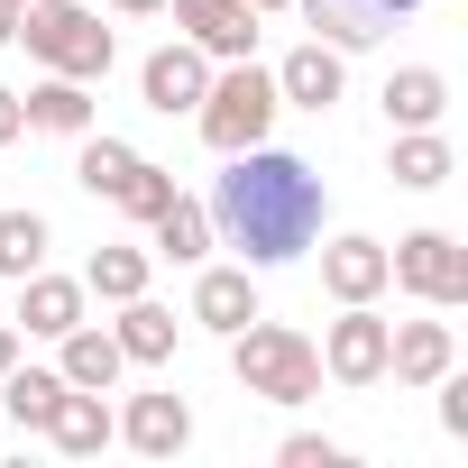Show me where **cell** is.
<instances>
[{"label": "cell", "instance_id": "obj_20", "mask_svg": "<svg viewBox=\"0 0 468 468\" xmlns=\"http://www.w3.org/2000/svg\"><path fill=\"white\" fill-rule=\"evenodd\" d=\"M120 358H138V367H156V358H175V313L165 303H147V294H129L120 303Z\"/></svg>", "mask_w": 468, "mask_h": 468}, {"label": "cell", "instance_id": "obj_22", "mask_svg": "<svg viewBox=\"0 0 468 468\" xmlns=\"http://www.w3.org/2000/svg\"><path fill=\"white\" fill-rule=\"evenodd\" d=\"M386 175H395L404 193H431V184H450V138H441V129H404Z\"/></svg>", "mask_w": 468, "mask_h": 468}, {"label": "cell", "instance_id": "obj_4", "mask_svg": "<svg viewBox=\"0 0 468 468\" xmlns=\"http://www.w3.org/2000/svg\"><path fill=\"white\" fill-rule=\"evenodd\" d=\"M276 111H285V92H276V74L267 65H229V74H211V92L193 101V120H202V147H220V156H239V147H258L267 129H276Z\"/></svg>", "mask_w": 468, "mask_h": 468}, {"label": "cell", "instance_id": "obj_7", "mask_svg": "<svg viewBox=\"0 0 468 468\" xmlns=\"http://www.w3.org/2000/svg\"><path fill=\"white\" fill-rule=\"evenodd\" d=\"M413 10H422V0H303L313 37L340 47V56H349V47H377V37H386L395 19H413Z\"/></svg>", "mask_w": 468, "mask_h": 468}, {"label": "cell", "instance_id": "obj_25", "mask_svg": "<svg viewBox=\"0 0 468 468\" xmlns=\"http://www.w3.org/2000/svg\"><path fill=\"white\" fill-rule=\"evenodd\" d=\"M83 294H101V303H129V294H147V249H92V267H83Z\"/></svg>", "mask_w": 468, "mask_h": 468}, {"label": "cell", "instance_id": "obj_32", "mask_svg": "<svg viewBox=\"0 0 468 468\" xmlns=\"http://www.w3.org/2000/svg\"><path fill=\"white\" fill-rule=\"evenodd\" d=\"M111 10H129V19H147V10H165V0H111Z\"/></svg>", "mask_w": 468, "mask_h": 468}, {"label": "cell", "instance_id": "obj_33", "mask_svg": "<svg viewBox=\"0 0 468 468\" xmlns=\"http://www.w3.org/2000/svg\"><path fill=\"white\" fill-rule=\"evenodd\" d=\"M249 10H285V0H249Z\"/></svg>", "mask_w": 468, "mask_h": 468}, {"label": "cell", "instance_id": "obj_17", "mask_svg": "<svg viewBox=\"0 0 468 468\" xmlns=\"http://www.w3.org/2000/svg\"><path fill=\"white\" fill-rule=\"evenodd\" d=\"M19 120H28V129H56V138H83V129H92V92H83L74 74H47L37 92H19Z\"/></svg>", "mask_w": 468, "mask_h": 468}, {"label": "cell", "instance_id": "obj_18", "mask_svg": "<svg viewBox=\"0 0 468 468\" xmlns=\"http://www.w3.org/2000/svg\"><path fill=\"white\" fill-rule=\"evenodd\" d=\"M441 111H450V83H441L431 65L386 74V120H395V129H441Z\"/></svg>", "mask_w": 468, "mask_h": 468}, {"label": "cell", "instance_id": "obj_24", "mask_svg": "<svg viewBox=\"0 0 468 468\" xmlns=\"http://www.w3.org/2000/svg\"><path fill=\"white\" fill-rule=\"evenodd\" d=\"M56 395H65V377H56V367H10V377H0V404H10V422H19V431H37V422L56 413Z\"/></svg>", "mask_w": 468, "mask_h": 468}, {"label": "cell", "instance_id": "obj_9", "mask_svg": "<svg viewBox=\"0 0 468 468\" xmlns=\"http://www.w3.org/2000/svg\"><path fill=\"white\" fill-rule=\"evenodd\" d=\"M138 92H147V111H165V120H175V111H193V101L211 92V56H202L193 37H175V47H156V56H147Z\"/></svg>", "mask_w": 468, "mask_h": 468}, {"label": "cell", "instance_id": "obj_29", "mask_svg": "<svg viewBox=\"0 0 468 468\" xmlns=\"http://www.w3.org/2000/svg\"><path fill=\"white\" fill-rule=\"evenodd\" d=\"M19 129H28V120H19V92H0V147H10Z\"/></svg>", "mask_w": 468, "mask_h": 468}, {"label": "cell", "instance_id": "obj_8", "mask_svg": "<svg viewBox=\"0 0 468 468\" xmlns=\"http://www.w3.org/2000/svg\"><path fill=\"white\" fill-rule=\"evenodd\" d=\"M322 367H331L340 386H377V377H386V322H377L367 303H340V322H331V340H322Z\"/></svg>", "mask_w": 468, "mask_h": 468}, {"label": "cell", "instance_id": "obj_19", "mask_svg": "<svg viewBox=\"0 0 468 468\" xmlns=\"http://www.w3.org/2000/svg\"><path fill=\"white\" fill-rule=\"evenodd\" d=\"M120 367H129V358H120V340H111V331H92V322H74V331H65V367H56L65 386L111 395V386H120Z\"/></svg>", "mask_w": 468, "mask_h": 468}, {"label": "cell", "instance_id": "obj_3", "mask_svg": "<svg viewBox=\"0 0 468 468\" xmlns=\"http://www.w3.org/2000/svg\"><path fill=\"white\" fill-rule=\"evenodd\" d=\"M10 47H28L47 74H74V83H101L111 74V28L83 10V0H28Z\"/></svg>", "mask_w": 468, "mask_h": 468}, {"label": "cell", "instance_id": "obj_14", "mask_svg": "<svg viewBox=\"0 0 468 468\" xmlns=\"http://www.w3.org/2000/svg\"><path fill=\"white\" fill-rule=\"evenodd\" d=\"M322 285H331V303H377L386 294V249L377 239H331L322 249Z\"/></svg>", "mask_w": 468, "mask_h": 468}, {"label": "cell", "instance_id": "obj_11", "mask_svg": "<svg viewBox=\"0 0 468 468\" xmlns=\"http://www.w3.org/2000/svg\"><path fill=\"white\" fill-rule=\"evenodd\" d=\"M83 303H92L83 276H47V267L19 276V331H37V340H65V331L83 322Z\"/></svg>", "mask_w": 468, "mask_h": 468}, {"label": "cell", "instance_id": "obj_5", "mask_svg": "<svg viewBox=\"0 0 468 468\" xmlns=\"http://www.w3.org/2000/svg\"><path fill=\"white\" fill-rule=\"evenodd\" d=\"M386 285H404L431 313H450V303H468V249L450 239V229H413V239L386 249Z\"/></svg>", "mask_w": 468, "mask_h": 468}, {"label": "cell", "instance_id": "obj_34", "mask_svg": "<svg viewBox=\"0 0 468 468\" xmlns=\"http://www.w3.org/2000/svg\"><path fill=\"white\" fill-rule=\"evenodd\" d=\"M19 10H28V0H19Z\"/></svg>", "mask_w": 468, "mask_h": 468}, {"label": "cell", "instance_id": "obj_12", "mask_svg": "<svg viewBox=\"0 0 468 468\" xmlns=\"http://www.w3.org/2000/svg\"><path fill=\"white\" fill-rule=\"evenodd\" d=\"M340 83H349V74H340V47H322V37H303V47L276 65V92H285L294 111H331Z\"/></svg>", "mask_w": 468, "mask_h": 468}, {"label": "cell", "instance_id": "obj_28", "mask_svg": "<svg viewBox=\"0 0 468 468\" xmlns=\"http://www.w3.org/2000/svg\"><path fill=\"white\" fill-rule=\"evenodd\" d=\"M276 459H285V468H340V441H322V431H294Z\"/></svg>", "mask_w": 468, "mask_h": 468}, {"label": "cell", "instance_id": "obj_6", "mask_svg": "<svg viewBox=\"0 0 468 468\" xmlns=\"http://www.w3.org/2000/svg\"><path fill=\"white\" fill-rule=\"evenodd\" d=\"M175 28L211 56V65H239L258 47V10L249 0H175Z\"/></svg>", "mask_w": 468, "mask_h": 468}, {"label": "cell", "instance_id": "obj_1", "mask_svg": "<svg viewBox=\"0 0 468 468\" xmlns=\"http://www.w3.org/2000/svg\"><path fill=\"white\" fill-rule=\"evenodd\" d=\"M211 229L229 249H239L249 267H285L322 239V175L285 147H239L229 156V175L211 184Z\"/></svg>", "mask_w": 468, "mask_h": 468}, {"label": "cell", "instance_id": "obj_30", "mask_svg": "<svg viewBox=\"0 0 468 468\" xmlns=\"http://www.w3.org/2000/svg\"><path fill=\"white\" fill-rule=\"evenodd\" d=\"M19 367V322H0V377Z\"/></svg>", "mask_w": 468, "mask_h": 468}, {"label": "cell", "instance_id": "obj_13", "mask_svg": "<svg viewBox=\"0 0 468 468\" xmlns=\"http://www.w3.org/2000/svg\"><path fill=\"white\" fill-rule=\"evenodd\" d=\"M37 431H47V441H56L65 459H92V450H101V441H111L120 422H111V404H101L92 386H65V395H56V413H47Z\"/></svg>", "mask_w": 468, "mask_h": 468}, {"label": "cell", "instance_id": "obj_16", "mask_svg": "<svg viewBox=\"0 0 468 468\" xmlns=\"http://www.w3.org/2000/svg\"><path fill=\"white\" fill-rule=\"evenodd\" d=\"M249 313H258V285H249V267H202V285H193V322H202V331H220V340H229Z\"/></svg>", "mask_w": 468, "mask_h": 468}, {"label": "cell", "instance_id": "obj_31", "mask_svg": "<svg viewBox=\"0 0 468 468\" xmlns=\"http://www.w3.org/2000/svg\"><path fill=\"white\" fill-rule=\"evenodd\" d=\"M19 37V0H0V47H10Z\"/></svg>", "mask_w": 468, "mask_h": 468}, {"label": "cell", "instance_id": "obj_2", "mask_svg": "<svg viewBox=\"0 0 468 468\" xmlns=\"http://www.w3.org/2000/svg\"><path fill=\"white\" fill-rule=\"evenodd\" d=\"M229 367H239V386L258 404H313L322 395V349L285 322H258V313L229 331Z\"/></svg>", "mask_w": 468, "mask_h": 468}, {"label": "cell", "instance_id": "obj_27", "mask_svg": "<svg viewBox=\"0 0 468 468\" xmlns=\"http://www.w3.org/2000/svg\"><path fill=\"white\" fill-rule=\"evenodd\" d=\"M165 202H175V175H165V165H147V156H138V175H129V184H120V211H129V220H156V211H165Z\"/></svg>", "mask_w": 468, "mask_h": 468}, {"label": "cell", "instance_id": "obj_23", "mask_svg": "<svg viewBox=\"0 0 468 468\" xmlns=\"http://www.w3.org/2000/svg\"><path fill=\"white\" fill-rule=\"evenodd\" d=\"M129 175H138V147H129V138H92V129H83L74 184H83V193H101V202H120V184H129Z\"/></svg>", "mask_w": 468, "mask_h": 468}, {"label": "cell", "instance_id": "obj_21", "mask_svg": "<svg viewBox=\"0 0 468 468\" xmlns=\"http://www.w3.org/2000/svg\"><path fill=\"white\" fill-rule=\"evenodd\" d=\"M147 229H156V258H175V267H202V258H211V211L184 202V193H175Z\"/></svg>", "mask_w": 468, "mask_h": 468}, {"label": "cell", "instance_id": "obj_26", "mask_svg": "<svg viewBox=\"0 0 468 468\" xmlns=\"http://www.w3.org/2000/svg\"><path fill=\"white\" fill-rule=\"evenodd\" d=\"M47 267V220L37 211H0V276H37Z\"/></svg>", "mask_w": 468, "mask_h": 468}, {"label": "cell", "instance_id": "obj_10", "mask_svg": "<svg viewBox=\"0 0 468 468\" xmlns=\"http://www.w3.org/2000/svg\"><path fill=\"white\" fill-rule=\"evenodd\" d=\"M441 367H459L450 322H386V377L395 386H431Z\"/></svg>", "mask_w": 468, "mask_h": 468}, {"label": "cell", "instance_id": "obj_15", "mask_svg": "<svg viewBox=\"0 0 468 468\" xmlns=\"http://www.w3.org/2000/svg\"><path fill=\"white\" fill-rule=\"evenodd\" d=\"M120 431H129V450H147V459H175V450L193 441V413H184V395H129Z\"/></svg>", "mask_w": 468, "mask_h": 468}]
</instances>
